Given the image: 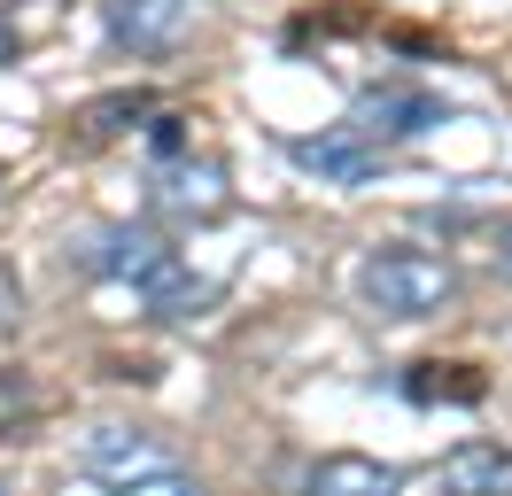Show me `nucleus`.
Masks as SVG:
<instances>
[{"mask_svg": "<svg viewBox=\"0 0 512 496\" xmlns=\"http://www.w3.org/2000/svg\"><path fill=\"white\" fill-rule=\"evenodd\" d=\"M311 496H404V481H396V465H381V458L334 450V458L311 465Z\"/></svg>", "mask_w": 512, "mask_h": 496, "instance_id": "9", "label": "nucleus"}, {"mask_svg": "<svg viewBox=\"0 0 512 496\" xmlns=\"http://www.w3.org/2000/svg\"><path fill=\"white\" fill-rule=\"evenodd\" d=\"M497 272L512 279V217H505V225H497Z\"/></svg>", "mask_w": 512, "mask_h": 496, "instance_id": "14", "label": "nucleus"}, {"mask_svg": "<svg viewBox=\"0 0 512 496\" xmlns=\"http://www.w3.org/2000/svg\"><path fill=\"white\" fill-rule=\"evenodd\" d=\"M8 310H16V279L0 272V318H8Z\"/></svg>", "mask_w": 512, "mask_h": 496, "instance_id": "16", "label": "nucleus"}, {"mask_svg": "<svg viewBox=\"0 0 512 496\" xmlns=\"http://www.w3.org/2000/svg\"><path fill=\"white\" fill-rule=\"evenodd\" d=\"M101 24L132 55H163L194 31V0H101Z\"/></svg>", "mask_w": 512, "mask_h": 496, "instance_id": "3", "label": "nucleus"}, {"mask_svg": "<svg viewBox=\"0 0 512 496\" xmlns=\"http://www.w3.org/2000/svg\"><path fill=\"white\" fill-rule=\"evenodd\" d=\"M450 496H512V450L505 442H458L443 458Z\"/></svg>", "mask_w": 512, "mask_h": 496, "instance_id": "8", "label": "nucleus"}, {"mask_svg": "<svg viewBox=\"0 0 512 496\" xmlns=\"http://www.w3.org/2000/svg\"><path fill=\"white\" fill-rule=\"evenodd\" d=\"M179 140H187V132H179V117H156V124H148V148H156L163 163L179 155Z\"/></svg>", "mask_w": 512, "mask_h": 496, "instance_id": "13", "label": "nucleus"}, {"mask_svg": "<svg viewBox=\"0 0 512 496\" xmlns=\"http://www.w3.org/2000/svg\"><path fill=\"white\" fill-rule=\"evenodd\" d=\"M427 124H443V101L419 86H381L365 93L350 109V132L365 140V148H388V140H412V132H427Z\"/></svg>", "mask_w": 512, "mask_h": 496, "instance_id": "4", "label": "nucleus"}, {"mask_svg": "<svg viewBox=\"0 0 512 496\" xmlns=\"http://www.w3.org/2000/svg\"><path fill=\"white\" fill-rule=\"evenodd\" d=\"M295 163L303 171H319V179H342V186H357V179H373L381 171V148H365L350 124H334V132H319V140H295Z\"/></svg>", "mask_w": 512, "mask_h": 496, "instance_id": "7", "label": "nucleus"}, {"mask_svg": "<svg viewBox=\"0 0 512 496\" xmlns=\"http://www.w3.org/2000/svg\"><path fill=\"white\" fill-rule=\"evenodd\" d=\"M117 496H210L194 473H179V465H163V473H140V481H117Z\"/></svg>", "mask_w": 512, "mask_h": 496, "instance_id": "12", "label": "nucleus"}, {"mask_svg": "<svg viewBox=\"0 0 512 496\" xmlns=\"http://www.w3.org/2000/svg\"><path fill=\"white\" fill-rule=\"evenodd\" d=\"M148 202H156L163 217H187V225H202V217H218L225 202H233V186H225V163H163L156 171V186H148Z\"/></svg>", "mask_w": 512, "mask_h": 496, "instance_id": "6", "label": "nucleus"}, {"mask_svg": "<svg viewBox=\"0 0 512 496\" xmlns=\"http://www.w3.org/2000/svg\"><path fill=\"white\" fill-rule=\"evenodd\" d=\"M0 496H8V481H0Z\"/></svg>", "mask_w": 512, "mask_h": 496, "instance_id": "17", "label": "nucleus"}, {"mask_svg": "<svg viewBox=\"0 0 512 496\" xmlns=\"http://www.w3.org/2000/svg\"><path fill=\"white\" fill-rule=\"evenodd\" d=\"M357 295L381 318H435L443 303H458V264L435 248H373L357 264Z\"/></svg>", "mask_w": 512, "mask_h": 496, "instance_id": "1", "label": "nucleus"}, {"mask_svg": "<svg viewBox=\"0 0 512 496\" xmlns=\"http://www.w3.org/2000/svg\"><path fill=\"white\" fill-rule=\"evenodd\" d=\"M132 117H148V93H109L94 109H78V132H86V140H109V132H125Z\"/></svg>", "mask_w": 512, "mask_h": 496, "instance_id": "10", "label": "nucleus"}, {"mask_svg": "<svg viewBox=\"0 0 512 496\" xmlns=\"http://www.w3.org/2000/svg\"><path fill=\"white\" fill-rule=\"evenodd\" d=\"M171 256H179V248L163 241L156 225H94V233H78V241H70V264H78V272L132 279V287L156 272V264H171Z\"/></svg>", "mask_w": 512, "mask_h": 496, "instance_id": "2", "label": "nucleus"}, {"mask_svg": "<svg viewBox=\"0 0 512 496\" xmlns=\"http://www.w3.org/2000/svg\"><path fill=\"white\" fill-rule=\"evenodd\" d=\"M39 411V388H32V372H16V365H0V442L24 427Z\"/></svg>", "mask_w": 512, "mask_h": 496, "instance_id": "11", "label": "nucleus"}, {"mask_svg": "<svg viewBox=\"0 0 512 496\" xmlns=\"http://www.w3.org/2000/svg\"><path fill=\"white\" fill-rule=\"evenodd\" d=\"M78 465L94 473V481H140V473H163L171 465V450H163V434L148 427H94L86 442H78Z\"/></svg>", "mask_w": 512, "mask_h": 496, "instance_id": "5", "label": "nucleus"}, {"mask_svg": "<svg viewBox=\"0 0 512 496\" xmlns=\"http://www.w3.org/2000/svg\"><path fill=\"white\" fill-rule=\"evenodd\" d=\"M16 62V24H8V8H0V70Z\"/></svg>", "mask_w": 512, "mask_h": 496, "instance_id": "15", "label": "nucleus"}]
</instances>
